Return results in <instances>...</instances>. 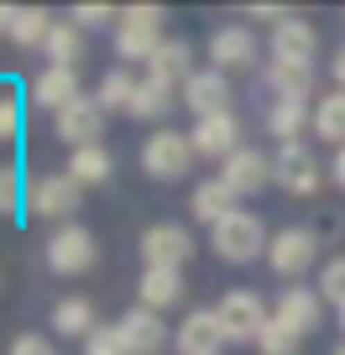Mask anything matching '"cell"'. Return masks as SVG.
<instances>
[{
  "instance_id": "cell-1",
  "label": "cell",
  "mask_w": 345,
  "mask_h": 355,
  "mask_svg": "<svg viewBox=\"0 0 345 355\" xmlns=\"http://www.w3.org/2000/svg\"><path fill=\"white\" fill-rule=\"evenodd\" d=\"M115 58H126V63H152V53L167 42L162 37V11L157 6H131V11H121V21H115Z\"/></svg>"
},
{
  "instance_id": "cell-2",
  "label": "cell",
  "mask_w": 345,
  "mask_h": 355,
  "mask_svg": "<svg viewBox=\"0 0 345 355\" xmlns=\"http://www.w3.org/2000/svg\"><path fill=\"white\" fill-rule=\"evenodd\" d=\"M210 241H214V256H220V261H256V256L272 245L267 230H262V220L246 214V209L225 214V220L210 230Z\"/></svg>"
},
{
  "instance_id": "cell-3",
  "label": "cell",
  "mask_w": 345,
  "mask_h": 355,
  "mask_svg": "<svg viewBox=\"0 0 345 355\" xmlns=\"http://www.w3.org/2000/svg\"><path fill=\"white\" fill-rule=\"evenodd\" d=\"M100 261V245L84 225H58L47 235V266H53L58 277H78V272H90Z\"/></svg>"
},
{
  "instance_id": "cell-4",
  "label": "cell",
  "mask_w": 345,
  "mask_h": 355,
  "mask_svg": "<svg viewBox=\"0 0 345 355\" xmlns=\"http://www.w3.org/2000/svg\"><path fill=\"white\" fill-rule=\"evenodd\" d=\"M142 167H146V178H157V183H178V178L194 167V141L183 131H157L152 141L142 146Z\"/></svg>"
},
{
  "instance_id": "cell-5",
  "label": "cell",
  "mask_w": 345,
  "mask_h": 355,
  "mask_svg": "<svg viewBox=\"0 0 345 355\" xmlns=\"http://www.w3.org/2000/svg\"><path fill=\"white\" fill-rule=\"evenodd\" d=\"M220 329H225V340H262V329H267V303L256 298V293H246V288H235V293H225L220 298Z\"/></svg>"
},
{
  "instance_id": "cell-6",
  "label": "cell",
  "mask_w": 345,
  "mask_h": 355,
  "mask_svg": "<svg viewBox=\"0 0 345 355\" xmlns=\"http://www.w3.org/2000/svg\"><path fill=\"white\" fill-rule=\"evenodd\" d=\"M26 204H32V214H42V220L68 225L78 214V204H84V189H78L68 173H53V178H37V183H32Z\"/></svg>"
},
{
  "instance_id": "cell-7",
  "label": "cell",
  "mask_w": 345,
  "mask_h": 355,
  "mask_svg": "<svg viewBox=\"0 0 345 355\" xmlns=\"http://www.w3.org/2000/svg\"><path fill=\"white\" fill-rule=\"evenodd\" d=\"M314 256H319V241H314V230H303V225H288V230L272 235L267 245V261L278 277H303L314 266Z\"/></svg>"
},
{
  "instance_id": "cell-8",
  "label": "cell",
  "mask_w": 345,
  "mask_h": 355,
  "mask_svg": "<svg viewBox=\"0 0 345 355\" xmlns=\"http://www.w3.org/2000/svg\"><path fill=\"white\" fill-rule=\"evenodd\" d=\"M194 256V235L183 225H152L142 230V261L162 266V272H183V261Z\"/></svg>"
},
{
  "instance_id": "cell-9",
  "label": "cell",
  "mask_w": 345,
  "mask_h": 355,
  "mask_svg": "<svg viewBox=\"0 0 345 355\" xmlns=\"http://www.w3.org/2000/svg\"><path fill=\"white\" fill-rule=\"evenodd\" d=\"M314 53H319V37H314L309 21L288 16V21L272 26V63H288V68H314Z\"/></svg>"
},
{
  "instance_id": "cell-10",
  "label": "cell",
  "mask_w": 345,
  "mask_h": 355,
  "mask_svg": "<svg viewBox=\"0 0 345 355\" xmlns=\"http://www.w3.org/2000/svg\"><path fill=\"white\" fill-rule=\"evenodd\" d=\"M115 329H121V345H126L131 355H162V350H167L162 313L142 309V303H136L131 313H121V319H115Z\"/></svg>"
},
{
  "instance_id": "cell-11",
  "label": "cell",
  "mask_w": 345,
  "mask_h": 355,
  "mask_svg": "<svg viewBox=\"0 0 345 355\" xmlns=\"http://www.w3.org/2000/svg\"><path fill=\"white\" fill-rule=\"evenodd\" d=\"M100 131H105V110L90 100V94H78L74 105H63L58 110V136H63L68 146H100Z\"/></svg>"
},
{
  "instance_id": "cell-12",
  "label": "cell",
  "mask_w": 345,
  "mask_h": 355,
  "mask_svg": "<svg viewBox=\"0 0 345 355\" xmlns=\"http://www.w3.org/2000/svg\"><path fill=\"white\" fill-rule=\"evenodd\" d=\"M183 105H189L199 121H210V115H230V78H225L220 68L194 73L189 84H183Z\"/></svg>"
},
{
  "instance_id": "cell-13",
  "label": "cell",
  "mask_w": 345,
  "mask_h": 355,
  "mask_svg": "<svg viewBox=\"0 0 345 355\" xmlns=\"http://www.w3.org/2000/svg\"><path fill=\"white\" fill-rule=\"evenodd\" d=\"M272 178H278L288 193H303L309 199L314 189H319V162L309 157V146H298V141H283V152H278V162H272Z\"/></svg>"
},
{
  "instance_id": "cell-14",
  "label": "cell",
  "mask_w": 345,
  "mask_h": 355,
  "mask_svg": "<svg viewBox=\"0 0 345 355\" xmlns=\"http://www.w3.org/2000/svg\"><path fill=\"white\" fill-rule=\"evenodd\" d=\"M173 345H178L183 355H220V345H225L220 313H214V309H194L189 319L178 324V334H173Z\"/></svg>"
},
{
  "instance_id": "cell-15",
  "label": "cell",
  "mask_w": 345,
  "mask_h": 355,
  "mask_svg": "<svg viewBox=\"0 0 345 355\" xmlns=\"http://www.w3.org/2000/svg\"><path fill=\"white\" fill-rule=\"evenodd\" d=\"M194 157H220V162H230L235 152H241V125H235V115H210V121L194 125Z\"/></svg>"
},
{
  "instance_id": "cell-16",
  "label": "cell",
  "mask_w": 345,
  "mask_h": 355,
  "mask_svg": "<svg viewBox=\"0 0 345 355\" xmlns=\"http://www.w3.org/2000/svg\"><path fill=\"white\" fill-rule=\"evenodd\" d=\"M272 319L288 324V329L303 340V334L319 329V319H324V298H319V293H309V288H288V293L278 298V309H272Z\"/></svg>"
},
{
  "instance_id": "cell-17",
  "label": "cell",
  "mask_w": 345,
  "mask_h": 355,
  "mask_svg": "<svg viewBox=\"0 0 345 355\" xmlns=\"http://www.w3.org/2000/svg\"><path fill=\"white\" fill-rule=\"evenodd\" d=\"M225 189L235 193V199H241V193H262L272 183V162L262 152H251V146H241V152L230 157V162H225Z\"/></svg>"
},
{
  "instance_id": "cell-18",
  "label": "cell",
  "mask_w": 345,
  "mask_h": 355,
  "mask_svg": "<svg viewBox=\"0 0 345 355\" xmlns=\"http://www.w3.org/2000/svg\"><path fill=\"white\" fill-rule=\"evenodd\" d=\"M210 58H214V68H251L256 63V37L246 32V26H220V32L210 37Z\"/></svg>"
},
{
  "instance_id": "cell-19",
  "label": "cell",
  "mask_w": 345,
  "mask_h": 355,
  "mask_svg": "<svg viewBox=\"0 0 345 355\" xmlns=\"http://www.w3.org/2000/svg\"><path fill=\"white\" fill-rule=\"evenodd\" d=\"M146 78H162V84H189V78H194V47L183 42V37H167V42L152 53V63H146Z\"/></svg>"
},
{
  "instance_id": "cell-20",
  "label": "cell",
  "mask_w": 345,
  "mask_h": 355,
  "mask_svg": "<svg viewBox=\"0 0 345 355\" xmlns=\"http://www.w3.org/2000/svg\"><path fill=\"white\" fill-rule=\"evenodd\" d=\"M136 293H142V309L162 313V309H173V303H183V272H162V266H146L142 282H136Z\"/></svg>"
},
{
  "instance_id": "cell-21",
  "label": "cell",
  "mask_w": 345,
  "mask_h": 355,
  "mask_svg": "<svg viewBox=\"0 0 345 355\" xmlns=\"http://www.w3.org/2000/svg\"><path fill=\"white\" fill-rule=\"evenodd\" d=\"M32 100L42 105V110H63V105H74L78 100V73H74V68H47V73L32 84Z\"/></svg>"
},
{
  "instance_id": "cell-22",
  "label": "cell",
  "mask_w": 345,
  "mask_h": 355,
  "mask_svg": "<svg viewBox=\"0 0 345 355\" xmlns=\"http://www.w3.org/2000/svg\"><path fill=\"white\" fill-rule=\"evenodd\" d=\"M110 173H115V157L105 152V146H78V152L68 157V178H74L78 189H94V183H105Z\"/></svg>"
},
{
  "instance_id": "cell-23",
  "label": "cell",
  "mask_w": 345,
  "mask_h": 355,
  "mask_svg": "<svg viewBox=\"0 0 345 355\" xmlns=\"http://www.w3.org/2000/svg\"><path fill=\"white\" fill-rule=\"evenodd\" d=\"M189 204H194V214H199V220L210 225V230L225 220V214H235V193L225 189V178H210V183H199Z\"/></svg>"
},
{
  "instance_id": "cell-24",
  "label": "cell",
  "mask_w": 345,
  "mask_h": 355,
  "mask_svg": "<svg viewBox=\"0 0 345 355\" xmlns=\"http://www.w3.org/2000/svg\"><path fill=\"white\" fill-rule=\"evenodd\" d=\"M167 110H173V84H162V78H142L126 115H136V121H162Z\"/></svg>"
},
{
  "instance_id": "cell-25",
  "label": "cell",
  "mask_w": 345,
  "mask_h": 355,
  "mask_svg": "<svg viewBox=\"0 0 345 355\" xmlns=\"http://www.w3.org/2000/svg\"><path fill=\"white\" fill-rule=\"evenodd\" d=\"M53 329L68 334V340H74V334H78V340H90V334H94V303L90 298H63L53 309Z\"/></svg>"
},
{
  "instance_id": "cell-26",
  "label": "cell",
  "mask_w": 345,
  "mask_h": 355,
  "mask_svg": "<svg viewBox=\"0 0 345 355\" xmlns=\"http://www.w3.org/2000/svg\"><path fill=\"white\" fill-rule=\"evenodd\" d=\"M314 131H319L324 141L345 146V89H335V94H324V100L314 105Z\"/></svg>"
},
{
  "instance_id": "cell-27",
  "label": "cell",
  "mask_w": 345,
  "mask_h": 355,
  "mask_svg": "<svg viewBox=\"0 0 345 355\" xmlns=\"http://www.w3.org/2000/svg\"><path fill=\"white\" fill-rule=\"evenodd\" d=\"M303 125H309V105H298V100H272V110H267V131L278 136V141H298Z\"/></svg>"
},
{
  "instance_id": "cell-28",
  "label": "cell",
  "mask_w": 345,
  "mask_h": 355,
  "mask_svg": "<svg viewBox=\"0 0 345 355\" xmlns=\"http://www.w3.org/2000/svg\"><path fill=\"white\" fill-rule=\"evenodd\" d=\"M131 100H136V78L126 73V68H115V73L100 78V94H94V105H100L105 115H110V110H131Z\"/></svg>"
},
{
  "instance_id": "cell-29",
  "label": "cell",
  "mask_w": 345,
  "mask_h": 355,
  "mask_svg": "<svg viewBox=\"0 0 345 355\" xmlns=\"http://www.w3.org/2000/svg\"><path fill=\"white\" fill-rule=\"evenodd\" d=\"M42 53L53 58V68H74L78 53H84V37H78V26H74V21H68V26H53V32H47V42H42Z\"/></svg>"
},
{
  "instance_id": "cell-30",
  "label": "cell",
  "mask_w": 345,
  "mask_h": 355,
  "mask_svg": "<svg viewBox=\"0 0 345 355\" xmlns=\"http://www.w3.org/2000/svg\"><path fill=\"white\" fill-rule=\"evenodd\" d=\"M309 68H288V63H272V73H267V84H272V94L278 100H309Z\"/></svg>"
},
{
  "instance_id": "cell-31",
  "label": "cell",
  "mask_w": 345,
  "mask_h": 355,
  "mask_svg": "<svg viewBox=\"0 0 345 355\" xmlns=\"http://www.w3.org/2000/svg\"><path fill=\"white\" fill-rule=\"evenodd\" d=\"M47 32H53V21H47V11H16V26H11V42L16 47H42Z\"/></svg>"
},
{
  "instance_id": "cell-32",
  "label": "cell",
  "mask_w": 345,
  "mask_h": 355,
  "mask_svg": "<svg viewBox=\"0 0 345 355\" xmlns=\"http://www.w3.org/2000/svg\"><path fill=\"white\" fill-rule=\"evenodd\" d=\"M298 334L288 329V324H278V319H267V329H262V340H256V350L262 355H298Z\"/></svg>"
},
{
  "instance_id": "cell-33",
  "label": "cell",
  "mask_w": 345,
  "mask_h": 355,
  "mask_svg": "<svg viewBox=\"0 0 345 355\" xmlns=\"http://www.w3.org/2000/svg\"><path fill=\"white\" fill-rule=\"evenodd\" d=\"M84 355H131V350L121 345V329H115V324H94V334L84 340Z\"/></svg>"
},
{
  "instance_id": "cell-34",
  "label": "cell",
  "mask_w": 345,
  "mask_h": 355,
  "mask_svg": "<svg viewBox=\"0 0 345 355\" xmlns=\"http://www.w3.org/2000/svg\"><path fill=\"white\" fill-rule=\"evenodd\" d=\"M22 136V94L0 89V141H16Z\"/></svg>"
},
{
  "instance_id": "cell-35",
  "label": "cell",
  "mask_w": 345,
  "mask_h": 355,
  "mask_svg": "<svg viewBox=\"0 0 345 355\" xmlns=\"http://www.w3.org/2000/svg\"><path fill=\"white\" fill-rule=\"evenodd\" d=\"M319 298H330V303H345V256L324 261V272H319Z\"/></svg>"
},
{
  "instance_id": "cell-36",
  "label": "cell",
  "mask_w": 345,
  "mask_h": 355,
  "mask_svg": "<svg viewBox=\"0 0 345 355\" xmlns=\"http://www.w3.org/2000/svg\"><path fill=\"white\" fill-rule=\"evenodd\" d=\"M16 209H22V178H16V167H0V214Z\"/></svg>"
},
{
  "instance_id": "cell-37",
  "label": "cell",
  "mask_w": 345,
  "mask_h": 355,
  "mask_svg": "<svg viewBox=\"0 0 345 355\" xmlns=\"http://www.w3.org/2000/svg\"><path fill=\"white\" fill-rule=\"evenodd\" d=\"M105 21H115L110 6H78L74 11V26H105Z\"/></svg>"
},
{
  "instance_id": "cell-38",
  "label": "cell",
  "mask_w": 345,
  "mask_h": 355,
  "mask_svg": "<svg viewBox=\"0 0 345 355\" xmlns=\"http://www.w3.org/2000/svg\"><path fill=\"white\" fill-rule=\"evenodd\" d=\"M11 355H53V345H47L42 334H16V340H11Z\"/></svg>"
},
{
  "instance_id": "cell-39",
  "label": "cell",
  "mask_w": 345,
  "mask_h": 355,
  "mask_svg": "<svg viewBox=\"0 0 345 355\" xmlns=\"http://www.w3.org/2000/svg\"><path fill=\"white\" fill-rule=\"evenodd\" d=\"M330 73H335V78H340V89H345V47H340V53H335V63H330Z\"/></svg>"
},
{
  "instance_id": "cell-40",
  "label": "cell",
  "mask_w": 345,
  "mask_h": 355,
  "mask_svg": "<svg viewBox=\"0 0 345 355\" xmlns=\"http://www.w3.org/2000/svg\"><path fill=\"white\" fill-rule=\"evenodd\" d=\"M11 26H16V11H11V6H0V32H11Z\"/></svg>"
},
{
  "instance_id": "cell-41",
  "label": "cell",
  "mask_w": 345,
  "mask_h": 355,
  "mask_svg": "<svg viewBox=\"0 0 345 355\" xmlns=\"http://www.w3.org/2000/svg\"><path fill=\"white\" fill-rule=\"evenodd\" d=\"M335 183L345 189V146H340V157H335Z\"/></svg>"
},
{
  "instance_id": "cell-42",
  "label": "cell",
  "mask_w": 345,
  "mask_h": 355,
  "mask_svg": "<svg viewBox=\"0 0 345 355\" xmlns=\"http://www.w3.org/2000/svg\"><path fill=\"white\" fill-rule=\"evenodd\" d=\"M340 329H345V303H340Z\"/></svg>"
},
{
  "instance_id": "cell-43",
  "label": "cell",
  "mask_w": 345,
  "mask_h": 355,
  "mask_svg": "<svg viewBox=\"0 0 345 355\" xmlns=\"http://www.w3.org/2000/svg\"><path fill=\"white\" fill-rule=\"evenodd\" d=\"M335 355H345V345H340V350H335Z\"/></svg>"
}]
</instances>
